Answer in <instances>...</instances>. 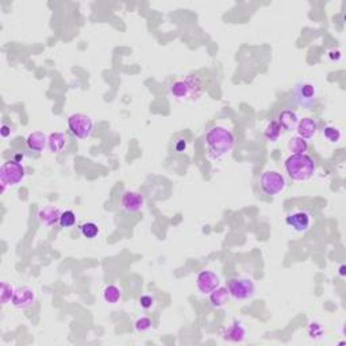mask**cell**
Returning <instances> with one entry per match:
<instances>
[{
  "label": "cell",
  "mask_w": 346,
  "mask_h": 346,
  "mask_svg": "<svg viewBox=\"0 0 346 346\" xmlns=\"http://www.w3.org/2000/svg\"><path fill=\"white\" fill-rule=\"evenodd\" d=\"M206 145L212 157H222L233 149L234 135L226 127H212L206 135Z\"/></svg>",
  "instance_id": "1"
},
{
  "label": "cell",
  "mask_w": 346,
  "mask_h": 346,
  "mask_svg": "<svg viewBox=\"0 0 346 346\" xmlns=\"http://www.w3.org/2000/svg\"><path fill=\"white\" fill-rule=\"evenodd\" d=\"M286 171L295 181H306L313 177L315 162L307 154H291L286 161Z\"/></svg>",
  "instance_id": "2"
},
{
  "label": "cell",
  "mask_w": 346,
  "mask_h": 346,
  "mask_svg": "<svg viewBox=\"0 0 346 346\" xmlns=\"http://www.w3.org/2000/svg\"><path fill=\"white\" fill-rule=\"evenodd\" d=\"M171 93L177 99H184V97H196L203 92V84L200 78L196 76H190L186 80H177L172 83Z\"/></svg>",
  "instance_id": "3"
},
{
  "label": "cell",
  "mask_w": 346,
  "mask_h": 346,
  "mask_svg": "<svg viewBox=\"0 0 346 346\" xmlns=\"http://www.w3.org/2000/svg\"><path fill=\"white\" fill-rule=\"evenodd\" d=\"M25 177V168L18 161H7L0 168V186L2 192L6 191L7 187L16 186Z\"/></svg>",
  "instance_id": "4"
},
{
  "label": "cell",
  "mask_w": 346,
  "mask_h": 346,
  "mask_svg": "<svg viewBox=\"0 0 346 346\" xmlns=\"http://www.w3.org/2000/svg\"><path fill=\"white\" fill-rule=\"evenodd\" d=\"M292 99L300 107L313 108L318 99V90L311 83H299L294 88Z\"/></svg>",
  "instance_id": "5"
},
{
  "label": "cell",
  "mask_w": 346,
  "mask_h": 346,
  "mask_svg": "<svg viewBox=\"0 0 346 346\" xmlns=\"http://www.w3.org/2000/svg\"><path fill=\"white\" fill-rule=\"evenodd\" d=\"M227 290L230 296L237 300H246L252 298L256 291L253 280L249 277H234L227 284Z\"/></svg>",
  "instance_id": "6"
},
{
  "label": "cell",
  "mask_w": 346,
  "mask_h": 346,
  "mask_svg": "<svg viewBox=\"0 0 346 346\" xmlns=\"http://www.w3.org/2000/svg\"><path fill=\"white\" fill-rule=\"evenodd\" d=\"M260 187L261 190L264 191V194L269 195V196H275V195L284 191V188H286V179L279 172L267 171L261 175Z\"/></svg>",
  "instance_id": "7"
},
{
  "label": "cell",
  "mask_w": 346,
  "mask_h": 346,
  "mask_svg": "<svg viewBox=\"0 0 346 346\" xmlns=\"http://www.w3.org/2000/svg\"><path fill=\"white\" fill-rule=\"evenodd\" d=\"M68 127L76 138L86 139L92 134L93 122L88 115L84 114H73L68 119Z\"/></svg>",
  "instance_id": "8"
},
{
  "label": "cell",
  "mask_w": 346,
  "mask_h": 346,
  "mask_svg": "<svg viewBox=\"0 0 346 346\" xmlns=\"http://www.w3.org/2000/svg\"><path fill=\"white\" fill-rule=\"evenodd\" d=\"M35 299H37L35 291L30 288V287L25 286L19 287L18 290H15V294L12 296L11 303L16 309L26 310L35 303Z\"/></svg>",
  "instance_id": "9"
},
{
  "label": "cell",
  "mask_w": 346,
  "mask_h": 346,
  "mask_svg": "<svg viewBox=\"0 0 346 346\" xmlns=\"http://www.w3.org/2000/svg\"><path fill=\"white\" fill-rule=\"evenodd\" d=\"M120 206L126 212H138L141 211L145 206V199L139 192L134 191H126L120 197Z\"/></svg>",
  "instance_id": "10"
},
{
  "label": "cell",
  "mask_w": 346,
  "mask_h": 346,
  "mask_svg": "<svg viewBox=\"0 0 346 346\" xmlns=\"http://www.w3.org/2000/svg\"><path fill=\"white\" fill-rule=\"evenodd\" d=\"M219 277L211 271H203L197 275L196 287L201 294L210 295L212 291L219 287Z\"/></svg>",
  "instance_id": "11"
},
{
  "label": "cell",
  "mask_w": 346,
  "mask_h": 346,
  "mask_svg": "<svg viewBox=\"0 0 346 346\" xmlns=\"http://www.w3.org/2000/svg\"><path fill=\"white\" fill-rule=\"evenodd\" d=\"M286 223L292 229V230L303 233L310 227L311 223V216L309 212L306 211H295L286 218Z\"/></svg>",
  "instance_id": "12"
},
{
  "label": "cell",
  "mask_w": 346,
  "mask_h": 346,
  "mask_svg": "<svg viewBox=\"0 0 346 346\" xmlns=\"http://www.w3.org/2000/svg\"><path fill=\"white\" fill-rule=\"evenodd\" d=\"M61 211L58 207H54V206H46L44 209L39 210L38 212V220L44 223L45 226H53L56 225L58 220H60Z\"/></svg>",
  "instance_id": "13"
},
{
  "label": "cell",
  "mask_w": 346,
  "mask_h": 346,
  "mask_svg": "<svg viewBox=\"0 0 346 346\" xmlns=\"http://www.w3.org/2000/svg\"><path fill=\"white\" fill-rule=\"evenodd\" d=\"M299 123L298 114L292 110H284L279 114V125L286 131H292L296 129Z\"/></svg>",
  "instance_id": "14"
},
{
  "label": "cell",
  "mask_w": 346,
  "mask_h": 346,
  "mask_svg": "<svg viewBox=\"0 0 346 346\" xmlns=\"http://www.w3.org/2000/svg\"><path fill=\"white\" fill-rule=\"evenodd\" d=\"M316 130H318V126H316V122L311 118H303L301 120H299L298 126H296V131H298V135L303 139H310L315 135Z\"/></svg>",
  "instance_id": "15"
},
{
  "label": "cell",
  "mask_w": 346,
  "mask_h": 346,
  "mask_svg": "<svg viewBox=\"0 0 346 346\" xmlns=\"http://www.w3.org/2000/svg\"><path fill=\"white\" fill-rule=\"evenodd\" d=\"M26 142L30 150H34V152H41V150L45 149L46 144H48V137H46L44 133H41V131H34V133H31V134L27 137Z\"/></svg>",
  "instance_id": "16"
},
{
  "label": "cell",
  "mask_w": 346,
  "mask_h": 346,
  "mask_svg": "<svg viewBox=\"0 0 346 346\" xmlns=\"http://www.w3.org/2000/svg\"><path fill=\"white\" fill-rule=\"evenodd\" d=\"M223 338L226 341H230V342H241L242 339L245 338V329H243L241 323L234 322L231 326L226 329Z\"/></svg>",
  "instance_id": "17"
},
{
  "label": "cell",
  "mask_w": 346,
  "mask_h": 346,
  "mask_svg": "<svg viewBox=\"0 0 346 346\" xmlns=\"http://www.w3.org/2000/svg\"><path fill=\"white\" fill-rule=\"evenodd\" d=\"M229 296H230V294H229V290L226 287H218L210 294V301H211V304L214 307L220 309V307H223L226 304Z\"/></svg>",
  "instance_id": "18"
},
{
  "label": "cell",
  "mask_w": 346,
  "mask_h": 346,
  "mask_svg": "<svg viewBox=\"0 0 346 346\" xmlns=\"http://www.w3.org/2000/svg\"><path fill=\"white\" fill-rule=\"evenodd\" d=\"M65 141H67V137L64 133H52L48 138L49 150L52 153L61 152L65 146Z\"/></svg>",
  "instance_id": "19"
},
{
  "label": "cell",
  "mask_w": 346,
  "mask_h": 346,
  "mask_svg": "<svg viewBox=\"0 0 346 346\" xmlns=\"http://www.w3.org/2000/svg\"><path fill=\"white\" fill-rule=\"evenodd\" d=\"M307 149H309V144L303 138L292 137L288 141V150L292 154H304Z\"/></svg>",
  "instance_id": "20"
},
{
  "label": "cell",
  "mask_w": 346,
  "mask_h": 346,
  "mask_svg": "<svg viewBox=\"0 0 346 346\" xmlns=\"http://www.w3.org/2000/svg\"><path fill=\"white\" fill-rule=\"evenodd\" d=\"M103 298L110 304H115L122 298V292L116 286H107L103 290Z\"/></svg>",
  "instance_id": "21"
},
{
  "label": "cell",
  "mask_w": 346,
  "mask_h": 346,
  "mask_svg": "<svg viewBox=\"0 0 346 346\" xmlns=\"http://www.w3.org/2000/svg\"><path fill=\"white\" fill-rule=\"evenodd\" d=\"M280 133H281V126L279 125V122H275V120L269 123L267 129H265V137L271 142L277 141L280 137Z\"/></svg>",
  "instance_id": "22"
},
{
  "label": "cell",
  "mask_w": 346,
  "mask_h": 346,
  "mask_svg": "<svg viewBox=\"0 0 346 346\" xmlns=\"http://www.w3.org/2000/svg\"><path fill=\"white\" fill-rule=\"evenodd\" d=\"M58 223H60V226L64 227V229H69V227L75 226L76 214L73 211H71V210L61 212V216H60V220H58Z\"/></svg>",
  "instance_id": "23"
},
{
  "label": "cell",
  "mask_w": 346,
  "mask_h": 346,
  "mask_svg": "<svg viewBox=\"0 0 346 346\" xmlns=\"http://www.w3.org/2000/svg\"><path fill=\"white\" fill-rule=\"evenodd\" d=\"M80 231H82V234L86 238L92 239L99 234V227H97L96 223H93V222H87V223H83L80 226Z\"/></svg>",
  "instance_id": "24"
},
{
  "label": "cell",
  "mask_w": 346,
  "mask_h": 346,
  "mask_svg": "<svg viewBox=\"0 0 346 346\" xmlns=\"http://www.w3.org/2000/svg\"><path fill=\"white\" fill-rule=\"evenodd\" d=\"M15 294V290H14V287L11 284H8L7 281H3L2 283V304H7L8 301L12 300V296Z\"/></svg>",
  "instance_id": "25"
},
{
  "label": "cell",
  "mask_w": 346,
  "mask_h": 346,
  "mask_svg": "<svg viewBox=\"0 0 346 346\" xmlns=\"http://www.w3.org/2000/svg\"><path fill=\"white\" fill-rule=\"evenodd\" d=\"M323 137L328 139L329 142H338L341 139V131H339L338 127L334 126H326L323 129Z\"/></svg>",
  "instance_id": "26"
},
{
  "label": "cell",
  "mask_w": 346,
  "mask_h": 346,
  "mask_svg": "<svg viewBox=\"0 0 346 346\" xmlns=\"http://www.w3.org/2000/svg\"><path fill=\"white\" fill-rule=\"evenodd\" d=\"M150 328H152V320H150V318L142 316V318L137 319V322H135V329L138 331H146L149 330Z\"/></svg>",
  "instance_id": "27"
},
{
  "label": "cell",
  "mask_w": 346,
  "mask_h": 346,
  "mask_svg": "<svg viewBox=\"0 0 346 346\" xmlns=\"http://www.w3.org/2000/svg\"><path fill=\"white\" fill-rule=\"evenodd\" d=\"M139 304H141L142 309L145 310L152 309L153 304H154V298L150 296V295H144V296H141V299H139Z\"/></svg>",
  "instance_id": "28"
},
{
  "label": "cell",
  "mask_w": 346,
  "mask_h": 346,
  "mask_svg": "<svg viewBox=\"0 0 346 346\" xmlns=\"http://www.w3.org/2000/svg\"><path fill=\"white\" fill-rule=\"evenodd\" d=\"M322 333H323V329H322V326H320L319 323H311L310 324L309 328V334L311 335V337H319V335H322Z\"/></svg>",
  "instance_id": "29"
},
{
  "label": "cell",
  "mask_w": 346,
  "mask_h": 346,
  "mask_svg": "<svg viewBox=\"0 0 346 346\" xmlns=\"http://www.w3.org/2000/svg\"><path fill=\"white\" fill-rule=\"evenodd\" d=\"M186 146H187L186 141H184V139H179V141L176 142L175 148L177 152H182V150H186Z\"/></svg>",
  "instance_id": "30"
},
{
  "label": "cell",
  "mask_w": 346,
  "mask_h": 346,
  "mask_svg": "<svg viewBox=\"0 0 346 346\" xmlns=\"http://www.w3.org/2000/svg\"><path fill=\"white\" fill-rule=\"evenodd\" d=\"M10 134H11V130H10V127L6 126V125H3V127H2V135L6 138V137H8Z\"/></svg>",
  "instance_id": "31"
},
{
  "label": "cell",
  "mask_w": 346,
  "mask_h": 346,
  "mask_svg": "<svg viewBox=\"0 0 346 346\" xmlns=\"http://www.w3.org/2000/svg\"><path fill=\"white\" fill-rule=\"evenodd\" d=\"M343 271H345V267L342 265V267H341V269H339V275H341V276L345 275V272H343Z\"/></svg>",
  "instance_id": "32"
}]
</instances>
